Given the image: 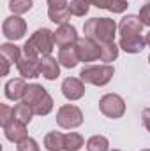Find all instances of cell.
<instances>
[{"mask_svg": "<svg viewBox=\"0 0 150 151\" xmlns=\"http://www.w3.org/2000/svg\"><path fill=\"white\" fill-rule=\"evenodd\" d=\"M83 32H85V37L95 40L97 44L115 42L117 23L113 19H110V18H92V19L85 21Z\"/></svg>", "mask_w": 150, "mask_h": 151, "instance_id": "cell-1", "label": "cell"}, {"mask_svg": "<svg viewBox=\"0 0 150 151\" xmlns=\"http://www.w3.org/2000/svg\"><path fill=\"white\" fill-rule=\"evenodd\" d=\"M23 102L28 104L34 109V114H37V116H46L53 109V99L37 83L27 84V90H25V95H23Z\"/></svg>", "mask_w": 150, "mask_h": 151, "instance_id": "cell-2", "label": "cell"}, {"mask_svg": "<svg viewBox=\"0 0 150 151\" xmlns=\"http://www.w3.org/2000/svg\"><path fill=\"white\" fill-rule=\"evenodd\" d=\"M55 46V37L53 32L48 28H39L32 34V37L28 39L23 46V55H42V56H50V53L53 51Z\"/></svg>", "mask_w": 150, "mask_h": 151, "instance_id": "cell-3", "label": "cell"}, {"mask_svg": "<svg viewBox=\"0 0 150 151\" xmlns=\"http://www.w3.org/2000/svg\"><path fill=\"white\" fill-rule=\"evenodd\" d=\"M113 74H115V69L108 63L106 65H92V67H85L79 72V79L83 83H88V84L104 86L111 81Z\"/></svg>", "mask_w": 150, "mask_h": 151, "instance_id": "cell-4", "label": "cell"}, {"mask_svg": "<svg viewBox=\"0 0 150 151\" xmlns=\"http://www.w3.org/2000/svg\"><path fill=\"white\" fill-rule=\"evenodd\" d=\"M99 109H101V113L104 114L106 118L118 119V118H122L124 113H125V102L117 93H106L99 100Z\"/></svg>", "mask_w": 150, "mask_h": 151, "instance_id": "cell-5", "label": "cell"}, {"mask_svg": "<svg viewBox=\"0 0 150 151\" xmlns=\"http://www.w3.org/2000/svg\"><path fill=\"white\" fill-rule=\"evenodd\" d=\"M57 123L62 128H76L83 123V113L78 106L66 104L57 111Z\"/></svg>", "mask_w": 150, "mask_h": 151, "instance_id": "cell-6", "label": "cell"}, {"mask_svg": "<svg viewBox=\"0 0 150 151\" xmlns=\"http://www.w3.org/2000/svg\"><path fill=\"white\" fill-rule=\"evenodd\" d=\"M2 32L9 40H20L27 32V23L20 16H9L2 23Z\"/></svg>", "mask_w": 150, "mask_h": 151, "instance_id": "cell-7", "label": "cell"}, {"mask_svg": "<svg viewBox=\"0 0 150 151\" xmlns=\"http://www.w3.org/2000/svg\"><path fill=\"white\" fill-rule=\"evenodd\" d=\"M76 51L79 56V62H95L101 58V51H99V44L95 40L88 37L78 39L76 42Z\"/></svg>", "mask_w": 150, "mask_h": 151, "instance_id": "cell-8", "label": "cell"}, {"mask_svg": "<svg viewBox=\"0 0 150 151\" xmlns=\"http://www.w3.org/2000/svg\"><path fill=\"white\" fill-rule=\"evenodd\" d=\"M20 76L23 79H34L41 76V60L39 55H23L21 60L16 63Z\"/></svg>", "mask_w": 150, "mask_h": 151, "instance_id": "cell-9", "label": "cell"}, {"mask_svg": "<svg viewBox=\"0 0 150 151\" xmlns=\"http://www.w3.org/2000/svg\"><path fill=\"white\" fill-rule=\"evenodd\" d=\"M60 90L67 100H79L85 95V83L78 77H67L64 79Z\"/></svg>", "mask_w": 150, "mask_h": 151, "instance_id": "cell-10", "label": "cell"}, {"mask_svg": "<svg viewBox=\"0 0 150 151\" xmlns=\"http://www.w3.org/2000/svg\"><path fill=\"white\" fill-rule=\"evenodd\" d=\"M53 37H55V44L58 47H69L78 42V34H76V28L71 25H60L57 28V32H53Z\"/></svg>", "mask_w": 150, "mask_h": 151, "instance_id": "cell-11", "label": "cell"}, {"mask_svg": "<svg viewBox=\"0 0 150 151\" xmlns=\"http://www.w3.org/2000/svg\"><path fill=\"white\" fill-rule=\"evenodd\" d=\"M143 27H145V25L141 23L140 18L129 14V16L122 18V21H120V25H118V30H120L122 37H131V35H140L141 30H143Z\"/></svg>", "mask_w": 150, "mask_h": 151, "instance_id": "cell-12", "label": "cell"}, {"mask_svg": "<svg viewBox=\"0 0 150 151\" xmlns=\"http://www.w3.org/2000/svg\"><path fill=\"white\" fill-rule=\"evenodd\" d=\"M4 132H5V137H7L9 141L16 142V144H18L20 141H23L25 137H28V135H27V125L21 123V121H16V119H12L9 125L4 127Z\"/></svg>", "mask_w": 150, "mask_h": 151, "instance_id": "cell-13", "label": "cell"}, {"mask_svg": "<svg viewBox=\"0 0 150 151\" xmlns=\"http://www.w3.org/2000/svg\"><path fill=\"white\" fill-rule=\"evenodd\" d=\"M25 90H27V84H25L23 77L11 79V81L5 83V97L9 100H20V99H23Z\"/></svg>", "mask_w": 150, "mask_h": 151, "instance_id": "cell-14", "label": "cell"}, {"mask_svg": "<svg viewBox=\"0 0 150 151\" xmlns=\"http://www.w3.org/2000/svg\"><path fill=\"white\" fill-rule=\"evenodd\" d=\"M41 76L48 81H53L60 76V67H58V62L51 56H42L41 60Z\"/></svg>", "mask_w": 150, "mask_h": 151, "instance_id": "cell-15", "label": "cell"}, {"mask_svg": "<svg viewBox=\"0 0 150 151\" xmlns=\"http://www.w3.org/2000/svg\"><path fill=\"white\" fill-rule=\"evenodd\" d=\"M48 16L53 23L58 25H66L71 19V11H69V4L64 5H50L48 7Z\"/></svg>", "mask_w": 150, "mask_h": 151, "instance_id": "cell-16", "label": "cell"}, {"mask_svg": "<svg viewBox=\"0 0 150 151\" xmlns=\"http://www.w3.org/2000/svg\"><path fill=\"white\" fill-rule=\"evenodd\" d=\"M118 46L125 53H141L147 46V40L141 35H131V37H122Z\"/></svg>", "mask_w": 150, "mask_h": 151, "instance_id": "cell-17", "label": "cell"}, {"mask_svg": "<svg viewBox=\"0 0 150 151\" xmlns=\"http://www.w3.org/2000/svg\"><path fill=\"white\" fill-rule=\"evenodd\" d=\"M79 62L76 46H69V47H60L58 51V63H62L66 69H74Z\"/></svg>", "mask_w": 150, "mask_h": 151, "instance_id": "cell-18", "label": "cell"}, {"mask_svg": "<svg viewBox=\"0 0 150 151\" xmlns=\"http://www.w3.org/2000/svg\"><path fill=\"white\" fill-rule=\"evenodd\" d=\"M97 9H108L111 12H124L127 9V0H88Z\"/></svg>", "mask_w": 150, "mask_h": 151, "instance_id": "cell-19", "label": "cell"}, {"mask_svg": "<svg viewBox=\"0 0 150 151\" xmlns=\"http://www.w3.org/2000/svg\"><path fill=\"white\" fill-rule=\"evenodd\" d=\"M0 56H4L9 63H18L21 60V49L14 44L5 42V44L0 46Z\"/></svg>", "mask_w": 150, "mask_h": 151, "instance_id": "cell-20", "label": "cell"}, {"mask_svg": "<svg viewBox=\"0 0 150 151\" xmlns=\"http://www.w3.org/2000/svg\"><path fill=\"white\" fill-rule=\"evenodd\" d=\"M12 111H14V119H16V121H21V123H25V125H28V123L32 121L34 109H32L28 104H25V102L16 104V106L12 107Z\"/></svg>", "mask_w": 150, "mask_h": 151, "instance_id": "cell-21", "label": "cell"}, {"mask_svg": "<svg viewBox=\"0 0 150 151\" xmlns=\"http://www.w3.org/2000/svg\"><path fill=\"white\" fill-rule=\"evenodd\" d=\"M44 148L48 151H62L64 150V135L60 132H50L44 137Z\"/></svg>", "mask_w": 150, "mask_h": 151, "instance_id": "cell-22", "label": "cell"}, {"mask_svg": "<svg viewBox=\"0 0 150 151\" xmlns=\"http://www.w3.org/2000/svg\"><path fill=\"white\" fill-rule=\"evenodd\" d=\"M99 51H101V58L99 60L106 62V63L117 60V56H118V47H117L115 42H103V44H99Z\"/></svg>", "mask_w": 150, "mask_h": 151, "instance_id": "cell-23", "label": "cell"}, {"mask_svg": "<svg viewBox=\"0 0 150 151\" xmlns=\"http://www.w3.org/2000/svg\"><path fill=\"white\" fill-rule=\"evenodd\" d=\"M83 146V137L76 132H69L64 135V150L66 151H78Z\"/></svg>", "mask_w": 150, "mask_h": 151, "instance_id": "cell-24", "label": "cell"}, {"mask_svg": "<svg viewBox=\"0 0 150 151\" xmlns=\"http://www.w3.org/2000/svg\"><path fill=\"white\" fill-rule=\"evenodd\" d=\"M110 142L104 135H94L87 141V150L88 151H108Z\"/></svg>", "mask_w": 150, "mask_h": 151, "instance_id": "cell-25", "label": "cell"}, {"mask_svg": "<svg viewBox=\"0 0 150 151\" xmlns=\"http://www.w3.org/2000/svg\"><path fill=\"white\" fill-rule=\"evenodd\" d=\"M32 5H34L32 0H11L9 2V9L14 14H25L32 9Z\"/></svg>", "mask_w": 150, "mask_h": 151, "instance_id": "cell-26", "label": "cell"}, {"mask_svg": "<svg viewBox=\"0 0 150 151\" xmlns=\"http://www.w3.org/2000/svg\"><path fill=\"white\" fill-rule=\"evenodd\" d=\"M88 5H90V2L88 0H71V4H69V11H71V14H74V16H85L87 12H88Z\"/></svg>", "mask_w": 150, "mask_h": 151, "instance_id": "cell-27", "label": "cell"}, {"mask_svg": "<svg viewBox=\"0 0 150 151\" xmlns=\"http://www.w3.org/2000/svg\"><path fill=\"white\" fill-rule=\"evenodd\" d=\"M12 119H14V111H12L9 106L2 104V106H0V125L5 127V125H9Z\"/></svg>", "mask_w": 150, "mask_h": 151, "instance_id": "cell-28", "label": "cell"}, {"mask_svg": "<svg viewBox=\"0 0 150 151\" xmlns=\"http://www.w3.org/2000/svg\"><path fill=\"white\" fill-rule=\"evenodd\" d=\"M18 151H41V150H39V144L36 139L25 137L23 141L18 142Z\"/></svg>", "mask_w": 150, "mask_h": 151, "instance_id": "cell-29", "label": "cell"}, {"mask_svg": "<svg viewBox=\"0 0 150 151\" xmlns=\"http://www.w3.org/2000/svg\"><path fill=\"white\" fill-rule=\"evenodd\" d=\"M140 19L145 27H150V2L140 9Z\"/></svg>", "mask_w": 150, "mask_h": 151, "instance_id": "cell-30", "label": "cell"}, {"mask_svg": "<svg viewBox=\"0 0 150 151\" xmlns=\"http://www.w3.org/2000/svg\"><path fill=\"white\" fill-rule=\"evenodd\" d=\"M9 65H11V63H9L4 56H0V74H2V76L9 74Z\"/></svg>", "mask_w": 150, "mask_h": 151, "instance_id": "cell-31", "label": "cell"}, {"mask_svg": "<svg viewBox=\"0 0 150 151\" xmlns=\"http://www.w3.org/2000/svg\"><path fill=\"white\" fill-rule=\"evenodd\" d=\"M141 118H143V123H145L147 130L150 132V109H145V111H143V114H141Z\"/></svg>", "mask_w": 150, "mask_h": 151, "instance_id": "cell-32", "label": "cell"}, {"mask_svg": "<svg viewBox=\"0 0 150 151\" xmlns=\"http://www.w3.org/2000/svg\"><path fill=\"white\" fill-rule=\"evenodd\" d=\"M67 4V0H48V5H64Z\"/></svg>", "mask_w": 150, "mask_h": 151, "instance_id": "cell-33", "label": "cell"}, {"mask_svg": "<svg viewBox=\"0 0 150 151\" xmlns=\"http://www.w3.org/2000/svg\"><path fill=\"white\" fill-rule=\"evenodd\" d=\"M145 40H147V46H149V47H150V32H149V34H147V37H145Z\"/></svg>", "mask_w": 150, "mask_h": 151, "instance_id": "cell-34", "label": "cell"}, {"mask_svg": "<svg viewBox=\"0 0 150 151\" xmlns=\"http://www.w3.org/2000/svg\"><path fill=\"white\" fill-rule=\"evenodd\" d=\"M141 151H150V150H141Z\"/></svg>", "mask_w": 150, "mask_h": 151, "instance_id": "cell-35", "label": "cell"}, {"mask_svg": "<svg viewBox=\"0 0 150 151\" xmlns=\"http://www.w3.org/2000/svg\"><path fill=\"white\" fill-rule=\"evenodd\" d=\"M113 151H120V150H113Z\"/></svg>", "mask_w": 150, "mask_h": 151, "instance_id": "cell-36", "label": "cell"}]
</instances>
